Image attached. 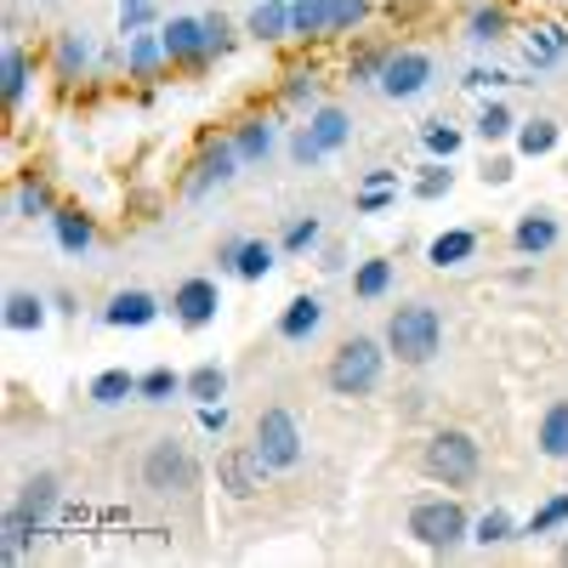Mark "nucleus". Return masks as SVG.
<instances>
[{"instance_id":"obj_1","label":"nucleus","mask_w":568,"mask_h":568,"mask_svg":"<svg viewBox=\"0 0 568 568\" xmlns=\"http://www.w3.org/2000/svg\"><path fill=\"white\" fill-rule=\"evenodd\" d=\"M382 364H387V342L347 336L336 353H329L324 382H329V393H342V398H369L375 387H382Z\"/></svg>"},{"instance_id":"obj_2","label":"nucleus","mask_w":568,"mask_h":568,"mask_svg":"<svg viewBox=\"0 0 568 568\" xmlns=\"http://www.w3.org/2000/svg\"><path fill=\"white\" fill-rule=\"evenodd\" d=\"M387 353L398 358V364H409V369H420V364H433L438 358V347H444V318L426 307V302H409V307H393V318H387Z\"/></svg>"},{"instance_id":"obj_3","label":"nucleus","mask_w":568,"mask_h":568,"mask_svg":"<svg viewBox=\"0 0 568 568\" xmlns=\"http://www.w3.org/2000/svg\"><path fill=\"white\" fill-rule=\"evenodd\" d=\"M420 471L433 484H444V489H466L484 471V449H478V438H471V433H460V426H444V433L426 438Z\"/></svg>"},{"instance_id":"obj_4","label":"nucleus","mask_w":568,"mask_h":568,"mask_svg":"<svg viewBox=\"0 0 568 568\" xmlns=\"http://www.w3.org/2000/svg\"><path fill=\"white\" fill-rule=\"evenodd\" d=\"M471 535V524H466V506L460 500H415L409 506V540H420L426 551H455L460 540Z\"/></svg>"},{"instance_id":"obj_5","label":"nucleus","mask_w":568,"mask_h":568,"mask_svg":"<svg viewBox=\"0 0 568 568\" xmlns=\"http://www.w3.org/2000/svg\"><path fill=\"white\" fill-rule=\"evenodd\" d=\"M142 484H149L154 495H187L200 484V466L194 455H187L182 438H160L149 444V455H142Z\"/></svg>"},{"instance_id":"obj_6","label":"nucleus","mask_w":568,"mask_h":568,"mask_svg":"<svg viewBox=\"0 0 568 568\" xmlns=\"http://www.w3.org/2000/svg\"><path fill=\"white\" fill-rule=\"evenodd\" d=\"M267 455L256 449V444H227V449H216V489L227 495V500H256L262 495V484H267Z\"/></svg>"},{"instance_id":"obj_7","label":"nucleus","mask_w":568,"mask_h":568,"mask_svg":"<svg viewBox=\"0 0 568 568\" xmlns=\"http://www.w3.org/2000/svg\"><path fill=\"white\" fill-rule=\"evenodd\" d=\"M256 449L267 455V466L273 471H291V466H302V426H296V415L291 409H262L256 415Z\"/></svg>"},{"instance_id":"obj_8","label":"nucleus","mask_w":568,"mask_h":568,"mask_svg":"<svg viewBox=\"0 0 568 568\" xmlns=\"http://www.w3.org/2000/svg\"><path fill=\"white\" fill-rule=\"evenodd\" d=\"M382 98H393V103H409V98H420L426 85H433V58L426 52H387V63H382Z\"/></svg>"},{"instance_id":"obj_9","label":"nucleus","mask_w":568,"mask_h":568,"mask_svg":"<svg viewBox=\"0 0 568 568\" xmlns=\"http://www.w3.org/2000/svg\"><path fill=\"white\" fill-rule=\"evenodd\" d=\"M160 40H165V63L171 69H205L211 63V40H205V18H171L165 29H160Z\"/></svg>"},{"instance_id":"obj_10","label":"nucleus","mask_w":568,"mask_h":568,"mask_svg":"<svg viewBox=\"0 0 568 568\" xmlns=\"http://www.w3.org/2000/svg\"><path fill=\"white\" fill-rule=\"evenodd\" d=\"M222 307V291H216V278H182L176 284V296H171V313L182 329H205Z\"/></svg>"},{"instance_id":"obj_11","label":"nucleus","mask_w":568,"mask_h":568,"mask_svg":"<svg viewBox=\"0 0 568 568\" xmlns=\"http://www.w3.org/2000/svg\"><path fill=\"white\" fill-rule=\"evenodd\" d=\"M240 149H233V136L227 142H205V154L194 165V176H187V200H205L211 194V182H227V176H240Z\"/></svg>"},{"instance_id":"obj_12","label":"nucleus","mask_w":568,"mask_h":568,"mask_svg":"<svg viewBox=\"0 0 568 568\" xmlns=\"http://www.w3.org/2000/svg\"><path fill=\"white\" fill-rule=\"evenodd\" d=\"M273 256H278V245H267V240H227L222 251H216V262L227 267V273H240V278H267L273 273Z\"/></svg>"},{"instance_id":"obj_13","label":"nucleus","mask_w":568,"mask_h":568,"mask_svg":"<svg viewBox=\"0 0 568 568\" xmlns=\"http://www.w3.org/2000/svg\"><path fill=\"white\" fill-rule=\"evenodd\" d=\"M52 233H58V245H63V256H85L91 245H98V222H91L80 205H58L52 216Z\"/></svg>"},{"instance_id":"obj_14","label":"nucleus","mask_w":568,"mask_h":568,"mask_svg":"<svg viewBox=\"0 0 568 568\" xmlns=\"http://www.w3.org/2000/svg\"><path fill=\"white\" fill-rule=\"evenodd\" d=\"M154 318H160V302L149 291H114L109 307H103V324H114V329H142Z\"/></svg>"},{"instance_id":"obj_15","label":"nucleus","mask_w":568,"mask_h":568,"mask_svg":"<svg viewBox=\"0 0 568 568\" xmlns=\"http://www.w3.org/2000/svg\"><path fill=\"white\" fill-rule=\"evenodd\" d=\"M557 240H562V222H557V216H546V211L517 216V227H511V245L524 251V256H546Z\"/></svg>"},{"instance_id":"obj_16","label":"nucleus","mask_w":568,"mask_h":568,"mask_svg":"<svg viewBox=\"0 0 568 568\" xmlns=\"http://www.w3.org/2000/svg\"><path fill=\"white\" fill-rule=\"evenodd\" d=\"M562 52H568V29H562V23H546V18H540V23L524 29V58H529V69H551Z\"/></svg>"},{"instance_id":"obj_17","label":"nucleus","mask_w":568,"mask_h":568,"mask_svg":"<svg viewBox=\"0 0 568 568\" xmlns=\"http://www.w3.org/2000/svg\"><path fill=\"white\" fill-rule=\"evenodd\" d=\"M245 34L251 40H291L296 29H291V0H256V12L245 18Z\"/></svg>"},{"instance_id":"obj_18","label":"nucleus","mask_w":568,"mask_h":568,"mask_svg":"<svg viewBox=\"0 0 568 568\" xmlns=\"http://www.w3.org/2000/svg\"><path fill=\"white\" fill-rule=\"evenodd\" d=\"M40 517H29L18 500H12V511H7V524H0V535H7V540H0V546H7V562H23L29 557V546L40 540Z\"/></svg>"},{"instance_id":"obj_19","label":"nucleus","mask_w":568,"mask_h":568,"mask_svg":"<svg viewBox=\"0 0 568 568\" xmlns=\"http://www.w3.org/2000/svg\"><path fill=\"white\" fill-rule=\"evenodd\" d=\"M318 324H324V302H318V296H296L291 307L278 313V336H284V342H307Z\"/></svg>"},{"instance_id":"obj_20","label":"nucleus","mask_w":568,"mask_h":568,"mask_svg":"<svg viewBox=\"0 0 568 568\" xmlns=\"http://www.w3.org/2000/svg\"><path fill=\"white\" fill-rule=\"evenodd\" d=\"M233 149H240V160H245V165L267 160V154H273V125H267L262 114H245L240 125H233Z\"/></svg>"},{"instance_id":"obj_21","label":"nucleus","mask_w":568,"mask_h":568,"mask_svg":"<svg viewBox=\"0 0 568 568\" xmlns=\"http://www.w3.org/2000/svg\"><path fill=\"white\" fill-rule=\"evenodd\" d=\"M471 251H478V233H471V227H449V233H438V240L426 245V262H433V267H460Z\"/></svg>"},{"instance_id":"obj_22","label":"nucleus","mask_w":568,"mask_h":568,"mask_svg":"<svg viewBox=\"0 0 568 568\" xmlns=\"http://www.w3.org/2000/svg\"><path fill=\"white\" fill-rule=\"evenodd\" d=\"M29 74H34L29 52L23 45H7V58H0V91H7L12 109H23V98H29Z\"/></svg>"},{"instance_id":"obj_23","label":"nucleus","mask_w":568,"mask_h":568,"mask_svg":"<svg viewBox=\"0 0 568 568\" xmlns=\"http://www.w3.org/2000/svg\"><path fill=\"white\" fill-rule=\"evenodd\" d=\"M63 500V489H58V471H34V478L23 484V495H18V506L29 511V517H40V524H45V517H52V506Z\"/></svg>"},{"instance_id":"obj_24","label":"nucleus","mask_w":568,"mask_h":568,"mask_svg":"<svg viewBox=\"0 0 568 568\" xmlns=\"http://www.w3.org/2000/svg\"><path fill=\"white\" fill-rule=\"evenodd\" d=\"M125 63L136 80H154V69L165 63V40L160 34H125Z\"/></svg>"},{"instance_id":"obj_25","label":"nucleus","mask_w":568,"mask_h":568,"mask_svg":"<svg viewBox=\"0 0 568 568\" xmlns=\"http://www.w3.org/2000/svg\"><path fill=\"white\" fill-rule=\"evenodd\" d=\"M540 455L546 460H568V398H557L540 415Z\"/></svg>"},{"instance_id":"obj_26","label":"nucleus","mask_w":568,"mask_h":568,"mask_svg":"<svg viewBox=\"0 0 568 568\" xmlns=\"http://www.w3.org/2000/svg\"><path fill=\"white\" fill-rule=\"evenodd\" d=\"M45 324V296L34 291H7V329H18V336H29V329Z\"/></svg>"},{"instance_id":"obj_27","label":"nucleus","mask_w":568,"mask_h":568,"mask_svg":"<svg viewBox=\"0 0 568 568\" xmlns=\"http://www.w3.org/2000/svg\"><path fill=\"white\" fill-rule=\"evenodd\" d=\"M296 40H329V0H291Z\"/></svg>"},{"instance_id":"obj_28","label":"nucleus","mask_w":568,"mask_h":568,"mask_svg":"<svg viewBox=\"0 0 568 568\" xmlns=\"http://www.w3.org/2000/svg\"><path fill=\"white\" fill-rule=\"evenodd\" d=\"M307 131H313V142L324 154H336L342 142H347V114L336 109V103H324V109H313V120H307Z\"/></svg>"},{"instance_id":"obj_29","label":"nucleus","mask_w":568,"mask_h":568,"mask_svg":"<svg viewBox=\"0 0 568 568\" xmlns=\"http://www.w3.org/2000/svg\"><path fill=\"white\" fill-rule=\"evenodd\" d=\"M182 393L194 398V404H222V393H227V369H222V364H200V369H187Z\"/></svg>"},{"instance_id":"obj_30","label":"nucleus","mask_w":568,"mask_h":568,"mask_svg":"<svg viewBox=\"0 0 568 568\" xmlns=\"http://www.w3.org/2000/svg\"><path fill=\"white\" fill-rule=\"evenodd\" d=\"M52 63H58V74H63V80H80V69L91 63V45H85V34L63 29V34H58V45H52Z\"/></svg>"},{"instance_id":"obj_31","label":"nucleus","mask_w":568,"mask_h":568,"mask_svg":"<svg viewBox=\"0 0 568 568\" xmlns=\"http://www.w3.org/2000/svg\"><path fill=\"white\" fill-rule=\"evenodd\" d=\"M557 136H562V125L540 114V120H529L524 131H517V154H524V160H540V154L557 149Z\"/></svg>"},{"instance_id":"obj_32","label":"nucleus","mask_w":568,"mask_h":568,"mask_svg":"<svg viewBox=\"0 0 568 568\" xmlns=\"http://www.w3.org/2000/svg\"><path fill=\"white\" fill-rule=\"evenodd\" d=\"M125 398H136V375H131V369H103L98 382H91V404L114 409V404H125Z\"/></svg>"},{"instance_id":"obj_33","label":"nucleus","mask_w":568,"mask_h":568,"mask_svg":"<svg viewBox=\"0 0 568 568\" xmlns=\"http://www.w3.org/2000/svg\"><path fill=\"white\" fill-rule=\"evenodd\" d=\"M387 284H393V262H387V256H369V262L358 267V278H353V296H358V302H382Z\"/></svg>"},{"instance_id":"obj_34","label":"nucleus","mask_w":568,"mask_h":568,"mask_svg":"<svg viewBox=\"0 0 568 568\" xmlns=\"http://www.w3.org/2000/svg\"><path fill=\"white\" fill-rule=\"evenodd\" d=\"M182 382H187V375H176L171 364H160V369H149V375H136V398H149V404H171V398L182 393Z\"/></svg>"},{"instance_id":"obj_35","label":"nucleus","mask_w":568,"mask_h":568,"mask_svg":"<svg viewBox=\"0 0 568 568\" xmlns=\"http://www.w3.org/2000/svg\"><path fill=\"white\" fill-rule=\"evenodd\" d=\"M12 211H18V216H29V222H34V216H52V211H58V205H52V187H45L40 176H23V182H18Z\"/></svg>"},{"instance_id":"obj_36","label":"nucleus","mask_w":568,"mask_h":568,"mask_svg":"<svg viewBox=\"0 0 568 568\" xmlns=\"http://www.w3.org/2000/svg\"><path fill=\"white\" fill-rule=\"evenodd\" d=\"M506 29H511L506 7H478V12H471V23H466V34L478 40V45H495V40H500Z\"/></svg>"},{"instance_id":"obj_37","label":"nucleus","mask_w":568,"mask_h":568,"mask_svg":"<svg viewBox=\"0 0 568 568\" xmlns=\"http://www.w3.org/2000/svg\"><path fill=\"white\" fill-rule=\"evenodd\" d=\"M511 535H517V524H511L500 506L484 511V517H478V529H471V540H478V546H500V540H511Z\"/></svg>"},{"instance_id":"obj_38","label":"nucleus","mask_w":568,"mask_h":568,"mask_svg":"<svg viewBox=\"0 0 568 568\" xmlns=\"http://www.w3.org/2000/svg\"><path fill=\"white\" fill-rule=\"evenodd\" d=\"M369 18V0H329V34H347Z\"/></svg>"},{"instance_id":"obj_39","label":"nucleus","mask_w":568,"mask_h":568,"mask_svg":"<svg viewBox=\"0 0 568 568\" xmlns=\"http://www.w3.org/2000/svg\"><path fill=\"white\" fill-rule=\"evenodd\" d=\"M313 91H318V74H313V69H291V74H284L278 98L291 103V109H302V103H313Z\"/></svg>"},{"instance_id":"obj_40","label":"nucleus","mask_w":568,"mask_h":568,"mask_svg":"<svg viewBox=\"0 0 568 568\" xmlns=\"http://www.w3.org/2000/svg\"><path fill=\"white\" fill-rule=\"evenodd\" d=\"M313 245H318V222H313V216L291 222V227H284V240H278V251H291V256H302V251H313Z\"/></svg>"},{"instance_id":"obj_41","label":"nucleus","mask_w":568,"mask_h":568,"mask_svg":"<svg viewBox=\"0 0 568 568\" xmlns=\"http://www.w3.org/2000/svg\"><path fill=\"white\" fill-rule=\"evenodd\" d=\"M478 136H484V142L511 136V109H506V103H484V114H478Z\"/></svg>"},{"instance_id":"obj_42","label":"nucleus","mask_w":568,"mask_h":568,"mask_svg":"<svg viewBox=\"0 0 568 568\" xmlns=\"http://www.w3.org/2000/svg\"><path fill=\"white\" fill-rule=\"evenodd\" d=\"M387 52H393V45H369V52H358V58L347 63V80H382Z\"/></svg>"},{"instance_id":"obj_43","label":"nucleus","mask_w":568,"mask_h":568,"mask_svg":"<svg viewBox=\"0 0 568 568\" xmlns=\"http://www.w3.org/2000/svg\"><path fill=\"white\" fill-rule=\"evenodd\" d=\"M557 524H568V495L546 500V506L529 517V529H524V535H546V529H557Z\"/></svg>"},{"instance_id":"obj_44","label":"nucleus","mask_w":568,"mask_h":568,"mask_svg":"<svg viewBox=\"0 0 568 568\" xmlns=\"http://www.w3.org/2000/svg\"><path fill=\"white\" fill-rule=\"evenodd\" d=\"M449 187H455V171H444V165H433V171H426V176L415 182V200H444V194H449Z\"/></svg>"},{"instance_id":"obj_45","label":"nucleus","mask_w":568,"mask_h":568,"mask_svg":"<svg viewBox=\"0 0 568 568\" xmlns=\"http://www.w3.org/2000/svg\"><path fill=\"white\" fill-rule=\"evenodd\" d=\"M420 136H426V149H433V154H444V160L460 149V131H455V125H444V120H433V125H426Z\"/></svg>"},{"instance_id":"obj_46","label":"nucleus","mask_w":568,"mask_h":568,"mask_svg":"<svg viewBox=\"0 0 568 568\" xmlns=\"http://www.w3.org/2000/svg\"><path fill=\"white\" fill-rule=\"evenodd\" d=\"M205 40H211V58L233 52V23H227L222 12H205Z\"/></svg>"},{"instance_id":"obj_47","label":"nucleus","mask_w":568,"mask_h":568,"mask_svg":"<svg viewBox=\"0 0 568 568\" xmlns=\"http://www.w3.org/2000/svg\"><path fill=\"white\" fill-rule=\"evenodd\" d=\"M398 200V187H358V211L364 216H375V211H387Z\"/></svg>"},{"instance_id":"obj_48","label":"nucleus","mask_w":568,"mask_h":568,"mask_svg":"<svg viewBox=\"0 0 568 568\" xmlns=\"http://www.w3.org/2000/svg\"><path fill=\"white\" fill-rule=\"evenodd\" d=\"M291 154H296L302 165H313V160H324V149H318V142H313V131H307V125H302V131L291 136Z\"/></svg>"},{"instance_id":"obj_49","label":"nucleus","mask_w":568,"mask_h":568,"mask_svg":"<svg viewBox=\"0 0 568 568\" xmlns=\"http://www.w3.org/2000/svg\"><path fill=\"white\" fill-rule=\"evenodd\" d=\"M154 23V7H120V34H136Z\"/></svg>"},{"instance_id":"obj_50","label":"nucleus","mask_w":568,"mask_h":568,"mask_svg":"<svg viewBox=\"0 0 568 568\" xmlns=\"http://www.w3.org/2000/svg\"><path fill=\"white\" fill-rule=\"evenodd\" d=\"M200 426H205V433H227V404H200Z\"/></svg>"},{"instance_id":"obj_51","label":"nucleus","mask_w":568,"mask_h":568,"mask_svg":"<svg viewBox=\"0 0 568 568\" xmlns=\"http://www.w3.org/2000/svg\"><path fill=\"white\" fill-rule=\"evenodd\" d=\"M460 85H471V91H484V85H506V74H500V69H471V74H466Z\"/></svg>"},{"instance_id":"obj_52","label":"nucleus","mask_w":568,"mask_h":568,"mask_svg":"<svg viewBox=\"0 0 568 568\" xmlns=\"http://www.w3.org/2000/svg\"><path fill=\"white\" fill-rule=\"evenodd\" d=\"M364 187H398V171H387V165H375V171H364Z\"/></svg>"},{"instance_id":"obj_53","label":"nucleus","mask_w":568,"mask_h":568,"mask_svg":"<svg viewBox=\"0 0 568 568\" xmlns=\"http://www.w3.org/2000/svg\"><path fill=\"white\" fill-rule=\"evenodd\" d=\"M484 182H495V187L511 182V160H489V165H484Z\"/></svg>"},{"instance_id":"obj_54","label":"nucleus","mask_w":568,"mask_h":568,"mask_svg":"<svg viewBox=\"0 0 568 568\" xmlns=\"http://www.w3.org/2000/svg\"><path fill=\"white\" fill-rule=\"evenodd\" d=\"M120 7H154V0H120Z\"/></svg>"},{"instance_id":"obj_55","label":"nucleus","mask_w":568,"mask_h":568,"mask_svg":"<svg viewBox=\"0 0 568 568\" xmlns=\"http://www.w3.org/2000/svg\"><path fill=\"white\" fill-rule=\"evenodd\" d=\"M557 557H562V562H568V540H562V551H557Z\"/></svg>"}]
</instances>
